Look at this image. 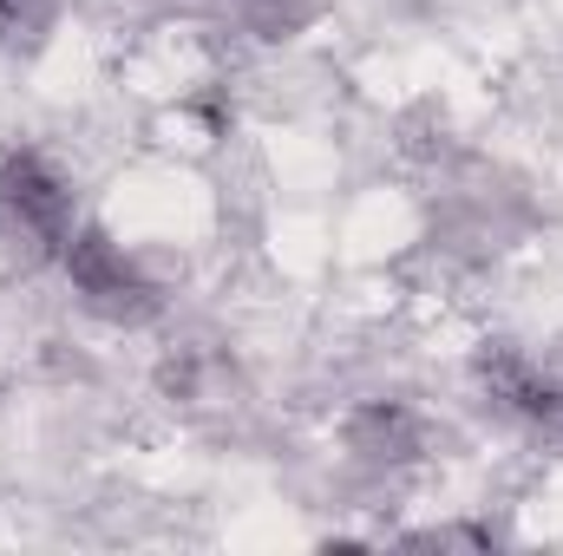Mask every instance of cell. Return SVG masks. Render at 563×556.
Masks as SVG:
<instances>
[{"label": "cell", "instance_id": "6da1fadb", "mask_svg": "<svg viewBox=\"0 0 563 556\" xmlns=\"http://www.w3.org/2000/svg\"><path fill=\"white\" fill-rule=\"evenodd\" d=\"M53 256H59L73 294L92 314H106V321H144V314H157V288L139 276V263L125 256V243H112L106 230H79L73 223Z\"/></svg>", "mask_w": 563, "mask_h": 556}, {"label": "cell", "instance_id": "7a4b0ae2", "mask_svg": "<svg viewBox=\"0 0 563 556\" xmlns=\"http://www.w3.org/2000/svg\"><path fill=\"white\" fill-rule=\"evenodd\" d=\"M0 216H7L20 236L59 249L66 230H73V184H66L40 151H7V157H0Z\"/></svg>", "mask_w": 563, "mask_h": 556}, {"label": "cell", "instance_id": "3957f363", "mask_svg": "<svg viewBox=\"0 0 563 556\" xmlns=\"http://www.w3.org/2000/svg\"><path fill=\"white\" fill-rule=\"evenodd\" d=\"M347 452L361 465H407L420 452V419L400 400H367L347 413Z\"/></svg>", "mask_w": 563, "mask_h": 556}, {"label": "cell", "instance_id": "277c9868", "mask_svg": "<svg viewBox=\"0 0 563 556\" xmlns=\"http://www.w3.org/2000/svg\"><path fill=\"white\" fill-rule=\"evenodd\" d=\"M59 20V0H0V46H33Z\"/></svg>", "mask_w": 563, "mask_h": 556}]
</instances>
